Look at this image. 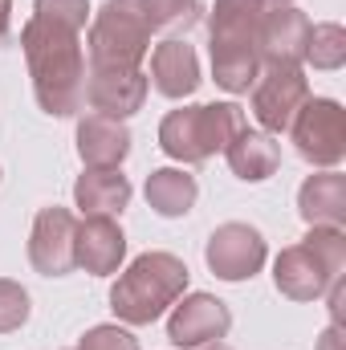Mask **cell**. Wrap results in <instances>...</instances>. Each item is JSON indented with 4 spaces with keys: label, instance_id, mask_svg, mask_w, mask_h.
Here are the masks:
<instances>
[{
    "label": "cell",
    "instance_id": "cell-17",
    "mask_svg": "<svg viewBox=\"0 0 346 350\" xmlns=\"http://www.w3.org/2000/svg\"><path fill=\"white\" fill-rule=\"evenodd\" d=\"M297 212L302 220L314 224H330V228H346V175L322 172L310 175L297 191Z\"/></svg>",
    "mask_w": 346,
    "mask_h": 350
},
{
    "label": "cell",
    "instance_id": "cell-3",
    "mask_svg": "<svg viewBox=\"0 0 346 350\" xmlns=\"http://www.w3.org/2000/svg\"><path fill=\"white\" fill-rule=\"evenodd\" d=\"M265 0H216L208 16L212 33V78L216 86L228 94H245L261 74V53H257V25Z\"/></svg>",
    "mask_w": 346,
    "mask_h": 350
},
{
    "label": "cell",
    "instance_id": "cell-4",
    "mask_svg": "<svg viewBox=\"0 0 346 350\" xmlns=\"http://www.w3.org/2000/svg\"><path fill=\"white\" fill-rule=\"evenodd\" d=\"M187 265L175 253H143L135 257L127 273H118L114 289H110V310L127 322V326H151L155 318L168 314L187 289Z\"/></svg>",
    "mask_w": 346,
    "mask_h": 350
},
{
    "label": "cell",
    "instance_id": "cell-18",
    "mask_svg": "<svg viewBox=\"0 0 346 350\" xmlns=\"http://www.w3.org/2000/svg\"><path fill=\"white\" fill-rule=\"evenodd\" d=\"M74 204L86 216H114L131 204V179L118 167H86L74 183Z\"/></svg>",
    "mask_w": 346,
    "mask_h": 350
},
{
    "label": "cell",
    "instance_id": "cell-15",
    "mask_svg": "<svg viewBox=\"0 0 346 350\" xmlns=\"http://www.w3.org/2000/svg\"><path fill=\"white\" fill-rule=\"evenodd\" d=\"M78 155L86 167H118L131 155V131L122 126V118L86 114L78 122Z\"/></svg>",
    "mask_w": 346,
    "mask_h": 350
},
{
    "label": "cell",
    "instance_id": "cell-23",
    "mask_svg": "<svg viewBox=\"0 0 346 350\" xmlns=\"http://www.w3.org/2000/svg\"><path fill=\"white\" fill-rule=\"evenodd\" d=\"M78 350H139V338L122 326H94L78 342Z\"/></svg>",
    "mask_w": 346,
    "mask_h": 350
},
{
    "label": "cell",
    "instance_id": "cell-12",
    "mask_svg": "<svg viewBox=\"0 0 346 350\" xmlns=\"http://www.w3.org/2000/svg\"><path fill=\"white\" fill-rule=\"evenodd\" d=\"M310 37V16L293 4L265 8L257 25V53L265 66H302Z\"/></svg>",
    "mask_w": 346,
    "mask_h": 350
},
{
    "label": "cell",
    "instance_id": "cell-9",
    "mask_svg": "<svg viewBox=\"0 0 346 350\" xmlns=\"http://www.w3.org/2000/svg\"><path fill=\"white\" fill-rule=\"evenodd\" d=\"M204 261H208V269L220 281H249L253 273H261V265H265V237H261L253 224L228 220V224H220L208 237Z\"/></svg>",
    "mask_w": 346,
    "mask_h": 350
},
{
    "label": "cell",
    "instance_id": "cell-10",
    "mask_svg": "<svg viewBox=\"0 0 346 350\" xmlns=\"http://www.w3.org/2000/svg\"><path fill=\"white\" fill-rule=\"evenodd\" d=\"M74 237L78 220L70 208H41L29 232V261L41 277H66L74 269Z\"/></svg>",
    "mask_w": 346,
    "mask_h": 350
},
{
    "label": "cell",
    "instance_id": "cell-20",
    "mask_svg": "<svg viewBox=\"0 0 346 350\" xmlns=\"http://www.w3.org/2000/svg\"><path fill=\"white\" fill-rule=\"evenodd\" d=\"M196 175H187L183 167H159V172L147 175V204L159 212V216H187L191 204H196Z\"/></svg>",
    "mask_w": 346,
    "mask_h": 350
},
{
    "label": "cell",
    "instance_id": "cell-5",
    "mask_svg": "<svg viewBox=\"0 0 346 350\" xmlns=\"http://www.w3.org/2000/svg\"><path fill=\"white\" fill-rule=\"evenodd\" d=\"M346 269V232L330 224H314L302 245H289L273 261L277 293L289 301H314L322 297Z\"/></svg>",
    "mask_w": 346,
    "mask_h": 350
},
{
    "label": "cell",
    "instance_id": "cell-7",
    "mask_svg": "<svg viewBox=\"0 0 346 350\" xmlns=\"http://www.w3.org/2000/svg\"><path fill=\"white\" fill-rule=\"evenodd\" d=\"M293 147L314 167H338L346 155V110L334 98H306L289 122Z\"/></svg>",
    "mask_w": 346,
    "mask_h": 350
},
{
    "label": "cell",
    "instance_id": "cell-21",
    "mask_svg": "<svg viewBox=\"0 0 346 350\" xmlns=\"http://www.w3.org/2000/svg\"><path fill=\"white\" fill-rule=\"evenodd\" d=\"M314 70H338L346 62V29L326 21V25H310V37H306V57Z\"/></svg>",
    "mask_w": 346,
    "mask_h": 350
},
{
    "label": "cell",
    "instance_id": "cell-8",
    "mask_svg": "<svg viewBox=\"0 0 346 350\" xmlns=\"http://www.w3.org/2000/svg\"><path fill=\"white\" fill-rule=\"evenodd\" d=\"M306 98H310V82L302 66H265V74H257L253 82V114H257L261 131L265 135L289 131Z\"/></svg>",
    "mask_w": 346,
    "mask_h": 350
},
{
    "label": "cell",
    "instance_id": "cell-19",
    "mask_svg": "<svg viewBox=\"0 0 346 350\" xmlns=\"http://www.w3.org/2000/svg\"><path fill=\"white\" fill-rule=\"evenodd\" d=\"M224 159H228V167H232L237 179L261 183V179H269V175L281 167V147L273 143V135L245 126V131H237L232 143L224 147Z\"/></svg>",
    "mask_w": 346,
    "mask_h": 350
},
{
    "label": "cell",
    "instance_id": "cell-13",
    "mask_svg": "<svg viewBox=\"0 0 346 350\" xmlns=\"http://www.w3.org/2000/svg\"><path fill=\"white\" fill-rule=\"evenodd\" d=\"M86 102L94 114L131 118L147 102V74L143 70H86Z\"/></svg>",
    "mask_w": 346,
    "mask_h": 350
},
{
    "label": "cell",
    "instance_id": "cell-27",
    "mask_svg": "<svg viewBox=\"0 0 346 350\" xmlns=\"http://www.w3.org/2000/svg\"><path fill=\"white\" fill-rule=\"evenodd\" d=\"M265 4H269V8H277V4H293V0H265Z\"/></svg>",
    "mask_w": 346,
    "mask_h": 350
},
{
    "label": "cell",
    "instance_id": "cell-16",
    "mask_svg": "<svg viewBox=\"0 0 346 350\" xmlns=\"http://www.w3.org/2000/svg\"><path fill=\"white\" fill-rule=\"evenodd\" d=\"M151 82H155V90L163 98L196 94V86H200V57H196V49L187 41H179V37L155 45V53H151Z\"/></svg>",
    "mask_w": 346,
    "mask_h": 350
},
{
    "label": "cell",
    "instance_id": "cell-26",
    "mask_svg": "<svg viewBox=\"0 0 346 350\" xmlns=\"http://www.w3.org/2000/svg\"><path fill=\"white\" fill-rule=\"evenodd\" d=\"M204 350H232V347H224V342H208Z\"/></svg>",
    "mask_w": 346,
    "mask_h": 350
},
{
    "label": "cell",
    "instance_id": "cell-11",
    "mask_svg": "<svg viewBox=\"0 0 346 350\" xmlns=\"http://www.w3.org/2000/svg\"><path fill=\"white\" fill-rule=\"evenodd\" d=\"M232 326V314L212 293H187L168 318V338L183 350H200L208 342H220Z\"/></svg>",
    "mask_w": 346,
    "mask_h": 350
},
{
    "label": "cell",
    "instance_id": "cell-6",
    "mask_svg": "<svg viewBox=\"0 0 346 350\" xmlns=\"http://www.w3.org/2000/svg\"><path fill=\"white\" fill-rule=\"evenodd\" d=\"M245 110L237 102H208V106H183L159 122V147L179 163H204L216 151L232 143L237 131H245Z\"/></svg>",
    "mask_w": 346,
    "mask_h": 350
},
{
    "label": "cell",
    "instance_id": "cell-24",
    "mask_svg": "<svg viewBox=\"0 0 346 350\" xmlns=\"http://www.w3.org/2000/svg\"><path fill=\"white\" fill-rule=\"evenodd\" d=\"M343 326H334V322H330V326H326V334H322V338H318V350H343Z\"/></svg>",
    "mask_w": 346,
    "mask_h": 350
},
{
    "label": "cell",
    "instance_id": "cell-22",
    "mask_svg": "<svg viewBox=\"0 0 346 350\" xmlns=\"http://www.w3.org/2000/svg\"><path fill=\"white\" fill-rule=\"evenodd\" d=\"M29 322V293L25 285L0 277V334H12Z\"/></svg>",
    "mask_w": 346,
    "mask_h": 350
},
{
    "label": "cell",
    "instance_id": "cell-2",
    "mask_svg": "<svg viewBox=\"0 0 346 350\" xmlns=\"http://www.w3.org/2000/svg\"><path fill=\"white\" fill-rule=\"evenodd\" d=\"M200 16V0H106L90 21V70H143L155 33H187Z\"/></svg>",
    "mask_w": 346,
    "mask_h": 350
},
{
    "label": "cell",
    "instance_id": "cell-1",
    "mask_svg": "<svg viewBox=\"0 0 346 350\" xmlns=\"http://www.w3.org/2000/svg\"><path fill=\"white\" fill-rule=\"evenodd\" d=\"M86 21V0H37L29 25L21 29L33 94L41 110L53 118H70L86 102V53H82Z\"/></svg>",
    "mask_w": 346,
    "mask_h": 350
},
{
    "label": "cell",
    "instance_id": "cell-25",
    "mask_svg": "<svg viewBox=\"0 0 346 350\" xmlns=\"http://www.w3.org/2000/svg\"><path fill=\"white\" fill-rule=\"evenodd\" d=\"M8 12H12V0H0V41L8 37Z\"/></svg>",
    "mask_w": 346,
    "mask_h": 350
},
{
    "label": "cell",
    "instance_id": "cell-14",
    "mask_svg": "<svg viewBox=\"0 0 346 350\" xmlns=\"http://www.w3.org/2000/svg\"><path fill=\"white\" fill-rule=\"evenodd\" d=\"M122 257H127V237L110 216H90V220L78 224L74 265H82L94 277H106V273H118Z\"/></svg>",
    "mask_w": 346,
    "mask_h": 350
}]
</instances>
